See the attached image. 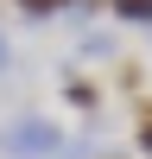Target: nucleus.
<instances>
[{"instance_id":"obj_5","label":"nucleus","mask_w":152,"mask_h":159,"mask_svg":"<svg viewBox=\"0 0 152 159\" xmlns=\"http://www.w3.org/2000/svg\"><path fill=\"white\" fill-rule=\"evenodd\" d=\"M82 51H89V57H114V38H108V32H89Z\"/></svg>"},{"instance_id":"obj_2","label":"nucleus","mask_w":152,"mask_h":159,"mask_svg":"<svg viewBox=\"0 0 152 159\" xmlns=\"http://www.w3.org/2000/svg\"><path fill=\"white\" fill-rule=\"evenodd\" d=\"M63 96H70V108L101 115V83H89V76H70V83H63Z\"/></svg>"},{"instance_id":"obj_3","label":"nucleus","mask_w":152,"mask_h":159,"mask_svg":"<svg viewBox=\"0 0 152 159\" xmlns=\"http://www.w3.org/2000/svg\"><path fill=\"white\" fill-rule=\"evenodd\" d=\"M114 19L120 25H152V0H114Z\"/></svg>"},{"instance_id":"obj_4","label":"nucleus","mask_w":152,"mask_h":159,"mask_svg":"<svg viewBox=\"0 0 152 159\" xmlns=\"http://www.w3.org/2000/svg\"><path fill=\"white\" fill-rule=\"evenodd\" d=\"M63 7H82V0H19L25 19H51V13H63Z\"/></svg>"},{"instance_id":"obj_1","label":"nucleus","mask_w":152,"mask_h":159,"mask_svg":"<svg viewBox=\"0 0 152 159\" xmlns=\"http://www.w3.org/2000/svg\"><path fill=\"white\" fill-rule=\"evenodd\" d=\"M0 153H13V159H44V153H63V134L44 121V115H19V121L0 127Z\"/></svg>"},{"instance_id":"obj_7","label":"nucleus","mask_w":152,"mask_h":159,"mask_svg":"<svg viewBox=\"0 0 152 159\" xmlns=\"http://www.w3.org/2000/svg\"><path fill=\"white\" fill-rule=\"evenodd\" d=\"M6 64H13V51H6V38H0V70H6Z\"/></svg>"},{"instance_id":"obj_6","label":"nucleus","mask_w":152,"mask_h":159,"mask_svg":"<svg viewBox=\"0 0 152 159\" xmlns=\"http://www.w3.org/2000/svg\"><path fill=\"white\" fill-rule=\"evenodd\" d=\"M133 140L152 153V108H146V102H139V127H133Z\"/></svg>"}]
</instances>
